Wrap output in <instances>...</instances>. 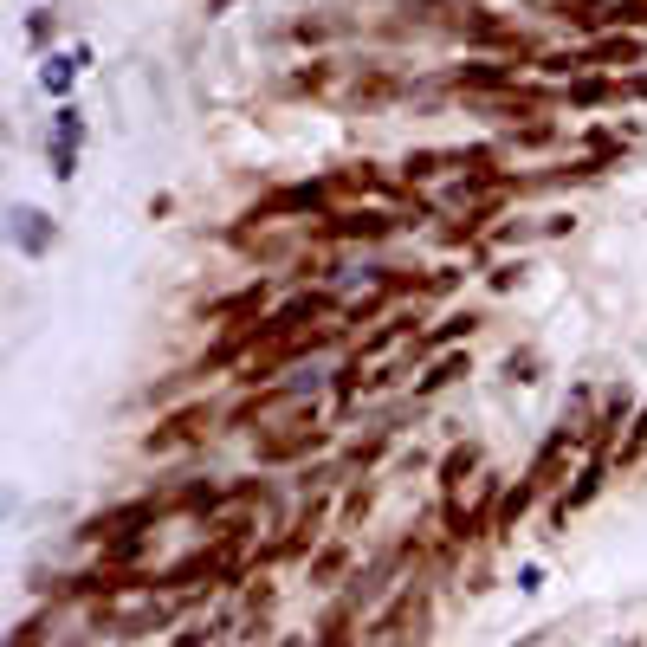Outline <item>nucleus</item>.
<instances>
[{"mask_svg": "<svg viewBox=\"0 0 647 647\" xmlns=\"http://www.w3.org/2000/svg\"><path fill=\"white\" fill-rule=\"evenodd\" d=\"M7 233H13V246H20V253H46V246H52V220L39 214V208H13L7 214Z\"/></svg>", "mask_w": 647, "mask_h": 647, "instance_id": "nucleus-1", "label": "nucleus"}, {"mask_svg": "<svg viewBox=\"0 0 647 647\" xmlns=\"http://www.w3.org/2000/svg\"><path fill=\"white\" fill-rule=\"evenodd\" d=\"M72 65H85V52H78ZM72 65H65V59H52V65H46V91H65V85H72Z\"/></svg>", "mask_w": 647, "mask_h": 647, "instance_id": "nucleus-2", "label": "nucleus"}, {"mask_svg": "<svg viewBox=\"0 0 647 647\" xmlns=\"http://www.w3.org/2000/svg\"><path fill=\"white\" fill-rule=\"evenodd\" d=\"M635 447H647V408H641V428H635V440H628V453Z\"/></svg>", "mask_w": 647, "mask_h": 647, "instance_id": "nucleus-3", "label": "nucleus"}, {"mask_svg": "<svg viewBox=\"0 0 647 647\" xmlns=\"http://www.w3.org/2000/svg\"><path fill=\"white\" fill-rule=\"evenodd\" d=\"M220 7H233V0H214V13H220Z\"/></svg>", "mask_w": 647, "mask_h": 647, "instance_id": "nucleus-4", "label": "nucleus"}]
</instances>
